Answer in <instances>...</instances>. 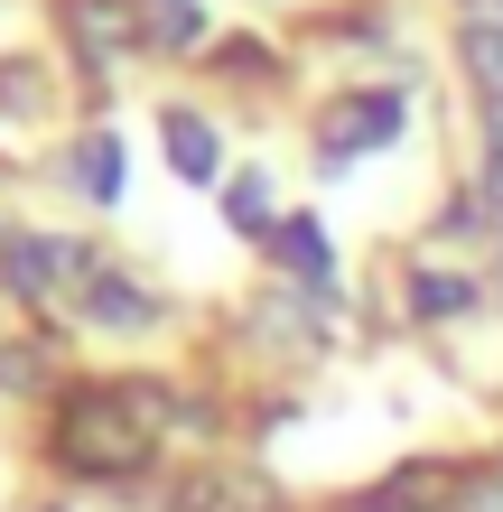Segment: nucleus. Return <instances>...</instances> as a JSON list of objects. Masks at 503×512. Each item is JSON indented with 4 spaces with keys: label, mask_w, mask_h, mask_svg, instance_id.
<instances>
[{
    "label": "nucleus",
    "mask_w": 503,
    "mask_h": 512,
    "mask_svg": "<svg viewBox=\"0 0 503 512\" xmlns=\"http://www.w3.org/2000/svg\"><path fill=\"white\" fill-rule=\"evenodd\" d=\"M56 457L75 475H131L150 457V401L131 382H103V391H75L66 419H56Z\"/></svg>",
    "instance_id": "f257e3e1"
},
{
    "label": "nucleus",
    "mask_w": 503,
    "mask_h": 512,
    "mask_svg": "<svg viewBox=\"0 0 503 512\" xmlns=\"http://www.w3.org/2000/svg\"><path fill=\"white\" fill-rule=\"evenodd\" d=\"M94 252L84 243H47V233H0V289L10 298H66V289H84L94 280Z\"/></svg>",
    "instance_id": "f03ea898"
},
{
    "label": "nucleus",
    "mask_w": 503,
    "mask_h": 512,
    "mask_svg": "<svg viewBox=\"0 0 503 512\" xmlns=\"http://www.w3.org/2000/svg\"><path fill=\"white\" fill-rule=\"evenodd\" d=\"M401 94H354V103H336L327 112V131H317V168L327 177H345L354 168V149H382V140H401Z\"/></svg>",
    "instance_id": "7ed1b4c3"
},
{
    "label": "nucleus",
    "mask_w": 503,
    "mask_h": 512,
    "mask_svg": "<svg viewBox=\"0 0 503 512\" xmlns=\"http://www.w3.org/2000/svg\"><path fill=\"white\" fill-rule=\"evenodd\" d=\"M66 28H75L84 66H112L122 47H140V0H66Z\"/></svg>",
    "instance_id": "20e7f679"
},
{
    "label": "nucleus",
    "mask_w": 503,
    "mask_h": 512,
    "mask_svg": "<svg viewBox=\"0 0 503 512\" xmlns=\"http://www.w3.org/2000/svg\"><path fill=\"white\" fill-rule=\"evenodd\" d=\"M159 140H168V168L187 177V187H215V177H224V140H215V122H205V112H168Z\"/></svg>",
    "instance_id": "39448f33"
},
{
    "label": "nucleus",
    "mask_w": 503,
    "mask_h": 512,
    "mask_svg": "<svg viewBox=\"0 0 503 512\" xmlns=\"http://www.w3.org/2000/svg\"><path fill=\"white\" fill-rule=\"evenodd\" d=\"M84 317H94V326H150L159 298L140 280H122V270H94V280H84Z\"/></svg>",
    "instance_id": "423d86ee"
},
{
    "label": "nucleus",
    "mask_w": 503,
    "mask_h": 512,
    "mask_svg": "<svg viewBox=\"0 0 503 512\" xmlns=\"http://www.w3.org/2000/svg\"><path fill=\"white\" fill-rule=\"evenodd\" d=\"M448 494H457V475H448V466H401L392 485H373V494H364V512H438Z\"/></svg>",
    "instance_id": "0eeeda50"
},
{
    "label": "nucleus",
    "mask_w": 503,
    "mask_h": 512,
    "mask_svg": "<svg viewBox=\"0 0 503 512\" xmlns=\"http://www.w3.org/2000/svg\"><path fill=\"white\" fill-rule=\"evenodd\" d=\"M66 177H75V196H94V205H112V196H122V140H112V131H94V140H75V159H66Z\"/></svg>",
    "instance_id": "6e6552de"
},
{
    "label": "nucleus",
    "mask_w": 503,
    "mask_h": 512,
    "mask_svg": "<svg viewBox=\"0 0 503 512\" xmlns=\"http://www.w3.org/2000/svg\"><path fill=\"white\" fill-rule=\"evenodd\" d=\"M140 38L168 47V56H187L205 38V0H140Z\"/></svg>",
    "instance_id": "1a4fd4ad"
},
{
    "label": "nucleus",
    "mask_w": 503,
    "mask_h": 512,
    "mask_svg": "<svg viewBox=\"0 0 503 512\" xmlns=\"http://www.w3.org/2000/svg\"><path fill=\"white\" fill-rule=\"evenodd\" d=\"M177 512H271V494L243 485V475H187V485H177Z\"/></svg>",
    "instance_id": "9d476101"
},
{
    "label": "nucleus",
    "mask_w": 503,
    "mask_h": 512,
    "mask_svg": "<svg viewBox=\"0 0 503 512\" xmlns=\"http://www.w3.org/2000/svg\"><path fill=\"white\" fill-rule=\"evenodd\" d=\"M457 56H466V75H476V94H485V103H503V19H466Z\"/></svg>",
    "instance_id": "9b49d317"
},
{
    "label": "nucleus",
    "mask_w": 503,
    "mask_h": 512,
    "mask_svg": "<svg viewBox=\"0 0 503 512\" xmlns=\"http://www.w3.org/2000/svg\"><path fill=\"white\" fill-rule=\"evenodd\" d=\"M271 252L299 270V280H327V270H336V261H327V224H317V215H289V224L271 233Z\"/></svg>",
    "instance_id": "f8f14e48"
},
{
    "label": "nucleus",
    "mask_w": 503,
    "mask_h": 512,
    "mask_svg": "<svg viewBox=\"0 0 503 512\" xmlns=\"http://www.w3.org/2000/svg\"><path fill=\"white\" fill-rule=\"evenodd\" d=\"M476 308V280H457V270H420L410 280V317H466Z\"/></svg>",
    "instance_id": "ddd939ff"
},
{
    "label": "nucleus",
    "mask_w": 503,
    "mask_h": 512,
    "mask_svg": "<svg viewBox=\"0 0 503 512\" xmlns=\"http://www.w3.org/2000/svg\"><path fill=\"white\" fill-rule=\"evenodd\" d=\"M224 215L243 224V233H261V224H271V177H261V168H243V177L224 187Z\"/></svg>",
    "instance_id": "4468645a"
},
{
    "label": "nucleus",
    "mask_w": 503,
    "mask_h": 512,
    "mask_svg": "<svg viewBox=\"0 0 503 512\" xmlns=\"http://www.w3.org/2000/svg\"><path fill=\"white\" fill-rule=\"evenodd\" d=\"M38 103H47L38 94V66H19V56H10V66H0V112H19V122H28Z\"/></svg>",
    "instance_id": "2eb2a0df"
},
{
    "label": "nucleus",
    "mask_w": 503,
    "mask_h": 512,
    "mask_svg": "<svg viewBox=\"0 0 503 512\" xmlns=\"http://www.w3.org/2000/svg\"><path fill=\"white\" fill-rule=\"evenodd\" d=\"M485 187L503 196V103H485Z\"/></svg>",
    "instance_id": "dca6fc26"
},
{
    "label": "nucleus",
    "mask_w": 503,
    "mask_h": 512,
    "mask_svg": "<svg viewBox=\"0 0 503 512\" xmlns=\"http://www.w3.org/2000/svg\"><path fill=\"white\" fill-rule=\"evenodd\" d=\"M466 512H503V466H494V475H476V485H466Z\"/></svg>",
    "instance_id": "f3484780"
},
{
    "label": "nucleus",
    "mask_w": 503,
    "mask_h": 512,
    "mask_svg": "<svg viewBox=\"0 0 503 512\" xmlns=\"http://www.w3.org/2000/svg\"><path fill=\"white\" fill-rule=\"evenodd\" d=\"M476 10H485V19H494V10H503V0H476Z\"/></svg>",
    "instance_id": "a211bd4d"
}]
</instances>
